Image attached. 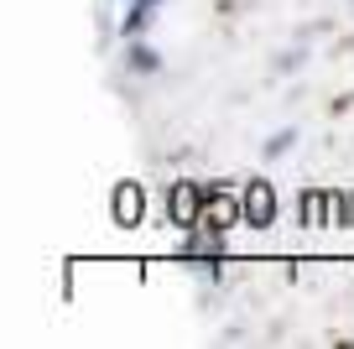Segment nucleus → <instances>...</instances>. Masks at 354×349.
<instances>
[{"mask_svg":"<svg viewBox=\"0 0 354 349\" xmlns=\"http://www.w3.org/2000/svg\"><path fill=\"white\" fill-rule=\"evenodd\" d=\"M240 204H245L240 219H245L250 229H271V224H277V193H271V183H266V177H250V183H245Z\"/></svg>","mask_w":354,"mask_h":349,"instance_id":"f257e3e1","label":"nucleus"},{"mask_svg":"<svg viewBox=\"0 0 354 349\" xmlns=\"http://www.w3.org/2000/svg\"><path fill=\"white\" fill-rule=\"evenodd\" d=\"M167 198H172V204H167V219H172V224H183V229H188L193 219L209 208L203 188H198V183H188V177H183V183H172V193H167Z\"/></svg>","mask_w":354,"mask_h":349,"instance_id":"f03ea898","label":"nucleus"},{"mask_svg":"<svg viewBox=\"0 0 354 349\" xmlns=\"http://www.w3.org/2000/svg\"><path fill=\"white\" fill-rule=\"evenodd\" d=\"M167 0H131V6H125V21H120V32H125V42H136V37L146 32V26H151V16L162 11Z\"/></svg>","mask_w":354,"mask_h":349,"instance_id":"7ed1b4c3","label":"nucleus"},{"mask_svg":"<svg viewBox=\"0 0 354 349\" xmlns=\"http://www.w3.org/2000/svg\"><path fill=\"white\" fill-rule=\"evenodd\" d=\"M141 219V183H120L115 188V224H136Z\"/></svg>","mask_w":354,"mask_h":349,"instance_id":"20e7f679","label":"nucleus"},{"mask_svg":"<svg viewBox=\"0 0 354 349\" xmlns=\"http://www.w3.org/2000/svg\"><path fill=\"white\" fill-rule=\"evenodd\" d=\"M131 68H136V73H156V68H162V57H156L151 47H131Z\"/></svg>","mask_w":354,"mask_h":349,"instance_id":"39448f33","label":"nucleus"},{"mask_svg":"<svg viewBox=\"0 0 354 349\" xmlns=\"http://www.w3.org/2000/svg\"><path fill=\"white\" fill-rule=\"evenodd\" d=\"M297 141V131H277L271 141H266V156H277V152H287V146Z\"/></svg>","mask_w":354,"mask_h":349,"instance_id":"423d86ee","label":"nucleus"}]
</instances>
